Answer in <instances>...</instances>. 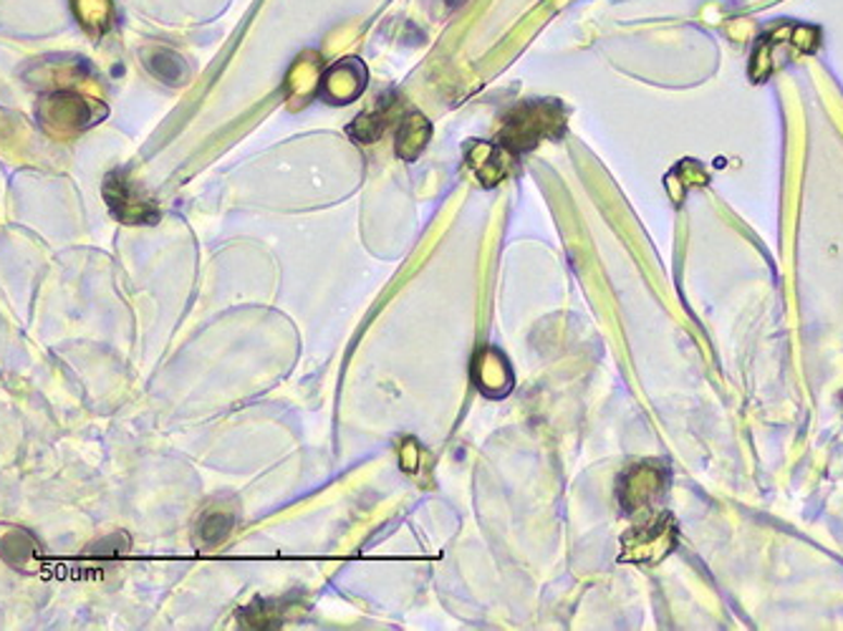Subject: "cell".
I'll use <instances>...</instances> for the list:
<instances>
[{
    "label": "cell",
    "instance_id": "6da1fadb",
    "mask_svg": "<svg viewBox=\"0 0 843 631\" xmlns=\"http://www.w3.org/2000/svg\"><path fill=\"white\" fill-rule=\"evenodd\" d=\"M563 132V109L555 101H528L508 114L503 132H500V147L511 155L528 151L548 137H559Z\"/></svg>",
    "mask_w": 843,
    "mask_h": 631
},
{
    "label": "cell",
    "instance_id": "7a4b0ae2",
    "mask_svg": "<svg viewBox=\"0 0 843 631\" xmlns=\"http://www.w3.org/2000/svg\"><path fill=\"white\" fill-rule=\"evenodd\" d=\"M107 117V107L97 99L82 97L76 92L59 89L38 104V119L53 134H76L94 126Z\"/></svg>",
    "mask_w": 843,
    "mask_h": 631
},
{
    "label": "cell",
    "instance_id": "3957f363",
    "mask_svg": "<svg viewBox=\"0 0 843 631\" xmlns=\"http://www.w3.org/2000/svg\"><path fill=\"white\" fill-rule=\"evenodd\" d=\"M105 199L111 215L126 226H155L159 220V210L139 195L132 180L124 172H111L105 180Z\"/></svg>",
    "mask_w": 843,
    "mask_h": 631
},
{
    "label": "cell",
    "instance_id": "277c9868",
    "mask_svg": "<svg viewBox=\"0 0 843 631\" xmlns=\"http://www.w3.org/2000/svg\"><path fill=\"white\" fill-rule=\"evenodd\" d=\"M0 558L15 571L34 573L41 569L44 550L38 541L26 529L19 525L0 523Z\"/></svg>",
    "mask_w": 843,
    "mask_h": 631
},
{
    "label": "cell",
    "instance_id": "5b68a950",
    "mask_svg": "<svg viewBox=\"0 0 843 631\" xmlns=\"http://www.w3.org/2000/svg\"><path fill=\"white\" fill-rule=\"evenodd\" d=\"M367 86V69L362 61L346 59L326 71L321 78V94L331 104L354 101Z\"/></svg>",
    "mask_w": 843,
    "mask_h": 631
},
{
    "label": "cell",
    "instance_id": "8992f818",
    "mask_svg": "<svg viewBox=\"0 0 843 631\" xmlns=\"http://www.w3.org/2000/svg\"><path fill=\"white\" fill-rule=\"evenodd\" d=\"M473 377L475 385L490 397H505L513 387L511 366H508L505 356L498 354L496 349H485L475 356Z\"/></svg>",
    "mask_w": 843,
    "mask_h": 631
},
{
    "label": "cell",
    "instance_id": "52a82bcc",
    "mask_svg": "<svg viewBox=\"0 0 843 631\" xmlns=\"http://www.w3.org/2000/svg\"><path fill=\"white\" fill-rule=\"evenodd\" d=\"M511 155L505 147L500 145H475L471 149V167L477 172V178L482 180V185H498L505 178V157Z\"/></svg>",
    "mask_w": 843,
    "mask_h": 631
},
{
    "label": "cell",
    "instance_id": "ba28073f",
    "mask_svg": "<svg viewBox=\"0 0 843 631\" xmlns=\"http://www.w3.org/2000/svg\"><path fill=\"white\" fill-rule=\"evenodd\" d=\"M145 66L149 74L167 86H180L187 78V63L178 51L172 49H152L145 53Z\"/></svg>",
    "mask_w": 843,
    "mask_h": 631
},
{
    "label": "cell",
    "instance_id": "9c48e42d",
    "mask_svg": "<svg viewBox=\"0 0 843 631\" xmlns=\"http://www.w3.org/2000/svg\"><path fill=\"white\" fill-rule=\"evenodd\" d=\"M429 134H432V126H429L427 119L419 111H410L400 126V134H396V155L404 159H415L429 142Z\"/></svg>",
    "mask_w": 843,
    "mask_h": 631
},
{
    "label": "cell",
    "instance_id": "30bf717a",
    "mask_svg": "<svg viewBox=\"0 0 843 631\" xmlns=\"http://www.w3.org/2000/svg\"><path fill=\"white\" fill-rule=\"evenodd\" d=\"M389 119H392V104H379L377 109L367 111V114H362L356 122L349 126V132H352L354 139L359 142H374L379 137L381 132H384V126L389 124Z\"/></svg>",
    "mask_w": 843,
    "mask_h": 631
},
{
    "label": "cell",
    "instance_id": "8fae6325",
    "mask_svg": "<svg viewBox=\"0 0 843 631\" xmlns=\"http://www.w3.org/2000/svg\"><path fill=\"white\" fill-rule=\"evenodd\" d=\"M230 525H233V518H230L228 513H220V510H215V513H205L203 521H200V541L205 543V546H215V543H220L222 538H225Z\"/></svg>",
    "mask_w": 843,
    "mask_h": 631
},
{
    "label": "cell",
    "instance_id": "7c38bea8",
    "mask_svg": "<svg viewBox=\"0 0 843 631\" xmlns=\"http://www.w3.org/2000/svg\"><path fill=\"white\" fill-rule=\"evenodd\" d=\"M444 3H448V8H457V5H463L465 0H444Z\"/></svg>",
    "mask_w": 843,
    "mask_h": 631
}]
</instances>
